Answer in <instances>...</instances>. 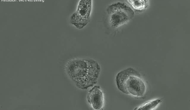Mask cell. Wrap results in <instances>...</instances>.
<instances>
[{
	"label": "cell",
	"mask_w": 190,
	"mask_h": 110,
	"mask_svg": "<svg viewBox=\"0 0 190 110\" xmlns=\"http://www.w3.org/2000/svg\"><path fill=\"white\" fill-rule=\"evenodd\" d=\"M116 81L118 89L123 93L141 97L144 95L146 87L140 73L131 68L123 70L117 74Z\"/></svg>",
	"instance_id": "2"
},
{
	"label": "cell",
	"mask_w": 190,
	"mask_h": 110,
	"mask_svg": "<svg viewBox=\"0 0 190 110\" xmlns=\"http://www.w3.org/2000/svg\"><path fill=\"white\" fill-rule=\"evenodd\" d=\"M160 100L156 99L146 103L140 106L136 110H150L155 108L160 102Z\"/></svg>",
	"instance_id": "7"
},
{
	"label": "cell",
	"mask_w": 190,
	"mask_h": 110,
	"mask_svg": "<svg viewBox=\"0 0 190 110\" xmlns=\"http://www.w3.org/2000/svg\"><path fill=\"white\" fill-rule=\"evenodd\" d=\"M91 8V0H80L76 11L71 17L72 24L79 29L83 28L88 22Z\"/></svg>",
	"instance_id": "4"
},
{
	"label": "cell",
	"mask_w": 190,
	"mask_h": 110,
	"mask_svg": "<svg viewBox=\"0 0 190 110\" xmlns=\"http://www.w3.org/2000/svg\"><path fill=\"white\" fill-rule=\"evenodd\" d=\"M128 2L134 10H141L146 7L147 3L145 0H127Z\"/></svg>",
	"instance_id": "6"
},
{
	"label": "cell",
	"mask_w": 190,
	"mask_h": 110,
	"mask_svg": "<svg viewBox=\"0 0 190 110\" xmlns=\"http://www.w3.org/2000/svg\"><path fill=\"white\" fill-rule=\"evenodd\" d=\"M100 71V66L93 60H78L69 64L68 71L71 78L80 85L87 88L97 82Z\"/></svg>",
	"instance_id": "1"
},
{
	"label": "cell",
	"mask_w": 190,
	"mask_h": 110,
	"mask_svg": "<svg viewBox=\"0 0 190 110\" xmlns=\"http://www.w3.org/2000/svg\"><path fill=\"white\" fill-rule=\"evenodd\" d=\"M88 102L95 110H100L104 103L103 93L99 86H94L88 92L87 96Z\"/></svg>",
	"instance_id": "5"
},
{
	"label": "cell",
	"mask_w": 190,
	"mask_h": 110,
	"mask_svg": "<svg viewBox=\"0 0 190 110\" xmlns=\"http://www.w3.org/2000/svg\"><path fill=\"white\" fill-rule=\"evenodd\" d=\"M106 12L109 24L114 28H117L128 22L134 15V12L130 7L120 2L108 6Z\"/></svg>",
	"instance_id": "3"
}]
</instances>
